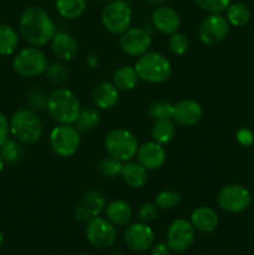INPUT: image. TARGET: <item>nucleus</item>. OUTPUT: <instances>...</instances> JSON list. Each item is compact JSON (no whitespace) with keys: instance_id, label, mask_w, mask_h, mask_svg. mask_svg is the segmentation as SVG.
<instances>
[{"instance_id":"obj_1","label":"nucleus","mask_w":254,"mask_h":255,"mask_svg":"<svg viewBox=\"0 0 254 255\" xmlns=\"http://www.w3.org/2000/svg\"><path fill=\"white\" fill-rule=\"evenodd\" d=\"M19 32L31 46H44L56 34V26L49 12L41 6H29L19 19Z\"/></svg>"},{"instance_id":"obj_2","label":"nucleus","mask_w":254,"mask_h":255,"mask_svg":"<svg viewBox=\"0 0 254 255\" xmlns=\"http://www.w3.org/2000/svg\"><path fill=\"white\" fill-rule=\"evenodd\" d=\"M46 109L51 119L59 125H74L82 107L74 91L66 87H59L47 96Z\"/></svg>"},{"instance_id":"obj_3","label":"nucleus","mask_w":254,"mask_h":255,"mask_svg":"<svg viewBox=\"0 0 254 255\" xmlns=\"http://www.w3.org/2000/svg\"><path fill=\"white\" fill-rule=\"evenodd\" d=\"M10 133L21 144H34L44 133V125L31 109L21 107L12 114L9 121Z\"/></svg>"},{"instance_id":"obj_4","label":"nucleus","mask_w":254,"mask_h":255,"mask_svg":"<svg viewBox=\"0 0 254 255\" xmlns=\"http://www.w3.org/2000/svg\"><path fill=\"white\" fill-rule=\"evenodd\" d=\"M139 80L148 84H163L171 77V61L157 51H147L138 57L134 65Z\"/></svg>"},{"instance_id":"obj_5","label":"nucleus","mask_w":254,"mask_h":255,"mask_svg":"<svg viewBox=\"0 0 254 255\" xmlns=\"http://www.w3.org/2000/svg\"><path fill=\"white\" fill-rule=\"evenodd\" d=\"M104 144L110 157L124 163L132 161L136 157L139 146L137 137L129 129L122 127L111 129L105 137Z\"/></svg>"},{"instance_id":"obj_6","label":"nucleus","mask_w":254,"mask_h":255,"mask_svg":"<svg viewBox=\"0 0 254 255\" xmlns=\"http://www.w3.org/2000/svg\"><path fill=\"white\" fill-rule=\"evenodd\" d=\"M47 57L37 46H27L20 50L12 60L15 74L25 79H34L45 74L47 69Z\"/></svg>"},{"instance_id":"obj_7","label":"nucleus","mask_w":254,"mask_h":255,"mask_svg":"<svg viewBox=\"0 0 254 255\" xmlns=\"http://www.w3.org/2000/svg\"><path fill=\"white\" fill-rule=\"evenodd\" d=\"M132 9L125 0H114L107 2L101 11V24L106 31L121 35L131 27Z\"/></svg>"},{"instance_id":"obj_8","label":"nucleus","mask_w":254,"mask_h":255,"mask_svg":"<svg viewBox=\"0 0 254 255\" xmlns=\"http://www.w3.org/2000/svg\"><path fill=\"white\" fill-rule=\"evenodd\" d=\"M49 142L56 156L69 158L79 151L81 137L74 125H57L50 132Z\"/></svg>"},{"instance_id":"obj_9","label":"nucleus","mask_w":254,"mask_h":255,"mask_svg":"<svg viewBox=\"0 0 254 255\" xmlns=\"http://www.w3.org/2000/svg\"><path fill=\"white\" fill-rule=\"evenodd\" d=\"M252 203V194L242 184L224 186L217 194V204L228 213H242L249 208Z\"/></svg>"},{"instance_id":"obj_10","label":"nucleus","mask_w":254,"mask_h":255,"mask_svg":"<svg viewBox=\"0 0 254 255\" xmlns=\"http://www.w3.org/2000/svg\"><path fill=\"white\" fill-rule=\"evenodd\" d=\"M85 236L87 242L97 249H107L115 244L117 239L116 226L107 218L95 217L86 223Z\"/></svg>"},{"instance_id":"obj_11","label":"nucleus","mask_w":254,"mask_h":255,"mask_svg":"<svg viewBox=\"0 0 254 255\" xmlns=\"http://www.w3.org/2000/svg\"><path fill=\"white\" fill-rule=\"evenodd\" d=\"M229 25L227 17L221 14H209L204 17L198 27V37L202 44L214 46L223 41L229 34Z\"/></svg>"},{"instance_id":"obj_12","label":"nucleus","mask_w":254,"mask_h":255,"mask_svg":"<svg viewBox=\"0 0 254 255\" xmlns=\"http://www.w3.org/2000/svg\"><path fill=\"white\" fill-rule=\"evenodd\" d=\"M196 239V229L187 219L179 218L171 223L167 231V242L169 249L176 253L186 252L192 247Z\"/></svg>"},{"instance_id":"obj_13","label":"nucleus","mask_w":254,"mask_h":255,"mask_svg":"<svg viewBox=\"0 0 254 255\" xmlns=\"http://www.w3.org/2000/svg\"><path fill=\"white\" fill-rule=\"evenodd\" d=\"M120 47L126 55L139 57L149 51L152 39L147 30L142 27H128L120 35Z\"/></svg>"},{"instance_id":"obj_14","label":"nucleus","mask_w":254,"mask_h":255,"mask_svg":"<svg viewBox=\"0 0 254 255\" xmlns=\"http://www.w3.org/2000/svg\"><path fill=\"white\" fill-rule=\"evenodd\" d=\"M124 239L131 251L143 253L149 251L154 244V232L147 223H129L124 233Z\"/></svg>"},{"instance_id":"obj_15","label":"nucleus","mask_w":254,"mask_h":255,"mask_svg":"<svg viewBox=\"0 0 254 255\" xmlns=\"http://www.w3.org/2000/svg\"><path fill=\"white\" fill-rule=\"evenodd\" d=\"M107 206L106 198L100 191H87L82 196L81 203L75 209L74 217L80 223H87L90 219L99 217Z\"/></svg>"},{"instance_id":"obj_16","label":"nucleus","mask_w":254,"mask_h":255,"mask_svg":"<svg viewBox=\"0 0 254 255\" xmlns=\"http://www.w3.org/2000/svg\"><path fill=\"white\" fill-rule=\"evenodd\" d=\"M203 117V109L201 104L196 100L186 99L181 100L173 106V117L172 120L174 124L182 127L196 126Z\"/></svg>"},{"instance_id":"obj_17","label":"nucleus","mask_w":254,"mask_h":255,"mask_svg":"<svg viewBox=\"0 0 254 255\" xmlns=\"http://www.w3.org/2000/svg\"><path fill=\"white\" fill-rule=\"evenodd\" d=\"M137 162L147 171H154L161 168L167 158L166 149L162 144L154 141H148L138 146L136 153Z\"/></svg>"},{"instance_id":"obj_18","label":"nucleus","mask_w":254,"mask_h":255,"mask_svg":"<svg viewBox=\"0 0 254 255\" xmlns=\"http://www.w3.org/2000/svg\"><path fill=\"white\" fill-rule=\"evenodd\" d=\"M151 21L157 31L164 35H172L178 31L181 26V17L179 14L171 6L161 5L154 7L151 15Z\"/></svg>"},{"instance_id":"obj_19","label":"nucleus","mask_w":254,"mask_h":255,"mask_svg":"<svg viewBox=\"0 0 254 255\" xmlns=\"http://www.w3.org/2000/svg\"><path fill=\"white\" fill-rule=\"evenodd\" d=\"M50 42L52 54L61 61H71L79 54V44L67 32H56Z\"/></svg>"},{"instance_id":"obj_20","label":"nucleus","mask_w":254,"mask_h":255,"mask_svg":"<svg viewBox=\"0 0 254 255\" xmlns=\"http://www.w3.org/2000/svg\"><path fill=\"white\" fill-rule=\"evenodd\" d=\"M92 102L99 110H111L120 100V91L112 82H101L92 90Z\"/></svg>"},{"instance_id":"obj_21","label":"nucleus","mask_w":254,"mask_h":255,"mask_svg":"<svg viewBox=\"0 0 254 255\" xmlns=\"http://www.w3.org/2000/svg\"><path fill=\"white\" fill-rule=\"evenodd\" d=\"M189 222L196 231L201 232V233H212L218 227L219 217L218 213L211 207L201 206L193 209Z\"/></svg>"},{"instance_id":"obj_22","label":"nucleus","mask_w":254,"mask_h":255,"mask_svg":"<svg viewBox=\"0 0 254 255\" xmlns=\"http://www.w3.org/2000/svg\"><path fill=\"white\" fill-rule=\"evenodd\" d=\"M105 213H106V218L117 227L128 226L133 217L131 206L124 199H115L110 202L106 206Z\"/></svg>"},{"instance_id":"obj_23","label":"nucleus","mask_w":254,"mask_h":255,"mask_svg":"<svg viewBox=\"0 0 254 255\" xmlns=\"http://www.w3.org/2000/svg\"><path fill=\"white\" fill-rule=\"evenodd\" d=\"M121 177L125 183L131 188H142L148 181L147 169L138 162H125L122 167Z\"/></svg>"},{"instance_id":"obj_24","label":"nucleus","mask_w":254,"mask_h":255,"mask_svg":"<svg viewBox=\"0 0 254 255\" xmlns=\"http://www.w3.org/2000/svg\"><path fill=\"white\" fill-rule=\"evenodd\" d=\"M151 136L152 141L157 142L162 146L168 144L169 142L173 141L174 136H176V124L172 119L156 120L152 126Z\"/></svg>"},{"instance_id":"obj_25","label":"nucleus","mask_w":254,"mask_h":255,"mask_svg":"<svg viewBox=\"0 0 254 255\" xmlns=\"http://www.w3.org/2000/svg\"><path fill=\"white\" fill-rule=\"evenodd\" d=\"M139 77L136 70L132 66H121L115 71L112 76V84L117 87L119 91H131L136 87Z\"/></svg>"},{"instance_id":"obj_26","label":"nucleus","mask_w":254,"mask_h":255,"mask_svg":"<svg viewBox=\"0 0 254 255\" xmlns=\"http://www.w3.org/2000/svg\"><path fill=\"white\" fill-rule=\"evenodd\" d=\"M86 5V0H55L56 11L66 20H76L82 16Z\"/></svg>"},{"instance_id":"obj_27","label":"nucleus","mask_w":254,"mask_h":255,"mask_svg":"<svg viewBox=\"0 0 254 255\" xmlns=\"http://www.w3.org/2000/svg\"><path fill=\"white\" fill-rule=\"evenodd\" d=\"M19 46V34L9 24H0V55L9 56Z\"/></svg>"},{"instance_id":"obj_28","label":"nucleus","mask_w":254,"mask_h":255,"mask_svg":"<svg viewBox=\"0 0 254 255\" xmlns=\"http://www.w3.org/2000/svg\"><path fill=\"white\" fill-rule=\"evenodd\" d=\"M101 122V114L96 107H85L81 109L79 117L75 121L74 126L80 133H86L92 131Z\"/></svg>"},{"instance_id":"obj_29","label":"nucleus","mask_w":254,"mask_h":255,"mask_svg":"<svg viewBox=\"0 0 254 255\" xmlns=\"http://www.w3.org/2000/svg\"><path fill=\"white\" fill-rule=\"evenodd\" d=\"M227 20L232 26H244L251 20V10L243 2H234L227 7Z\"/></svg>"},{"instance_id":"obj_30","label":"nucleus","mask_w":254,"mask_h":255,"mask_svg":"<svg viewBox=\"0 0 254 255\" xmlns=\"http://www.w3.org/2000/svg\"><path fill=\"white\" fill-rule=\"evenodd\" d=\"M0 156L2 157L5 163H15L22 157L21 143L15 138H7L0 146Z\"/></svg>"},{"instance_id":"obj_31","label":"nucleus","mask_w":254,"mask_h":255,"mask_svg":"<svg viewBox=\"0 0 254 255\" xmlns=\"http://www.w3.org/2000/svg\"><path fill=\"white\" fill-rule=\"evenodd\" d=\"M173 104L164 101V100L154 101L149 105L148 115L153 121H156V120L172 119L173 117Z\"/></svg>"},{"instance_id":"obj_32","label":"nucleus","mask_w":254,"mask_h":255,"mask_svg":"<svg viewBox=\"0 0 254 255\" xmlns=\"http://www.w3.org/2000/svg\"><path fill=\"white\" fill-rule=\"evenodd\" d=\"M182 201V196L176 191L166 189V191L159 192L154 198V203L161 209H173L179 206Z\"/></svg>"},{"instance_id":"obj_33","label":"nucleus","mask_w":254,"mask_h":255,"mask_svg":"<svg viewBox=\"0 0 254 255\" xmlns=\"http://www.w3.org/2000/svg\"><path fill=\"white\" fill-rule=\"evenodd\" d=\"M122 167H124V162L115 159L112 157H106L102 159L99 164L100 173L107 178H115L117 176H121Z\"/></svg>"},{"instance_id":"obj_34","label":"nucleus","mask_w":254,"mask_h":255,"mask_svg":"<svg viewBox=\"0 0 254 255\" xmlns=\"http://www.w3.org/2000/svg\"><path fill=\"white\" fill-rule=\"evenodd\" d=\"M168 49L172 54L177 56H182L186 54L189 49V40L182 32L177 31L174 34L169 35L168 37Z\"/></svg>"},{"instance_id":"obj_35","label":"nucleus","mask_w":254,"mask_h":255,"mask_svg":"<svg viewBox=\"0 0 254 255\" xmlns=\"http://www.w3.org/2000/svg\"><path fill=\"white\" fill-rule=\"evenodd\" d=\"M47 80L52 84H62L69 79V71L66 66L61 62H54V64L47 65V69L45 71Z\"/></svg>"},{"instance_id":"obj_36","label":"nucleus","mask_w":254,"mask_h":255,"mask_svg":"<svg viewBox=\"0 0 254 255\" xmlns=\"http://www.w3.org/2000/svg\"><path fill=\"white\" fill-rule=\"evenodd\" d=\"M194 4L209 14H221L226 11L232 0H193Z\"/></svg>"},{"instance_id":"obj_37","label":"nucleus","mask_w":254,"mask_h":255,"mask_svg":"<svg viewBox=\"0 0 254 255\" xmlns=\"http://www.w3.org/2000/svg\"><path fill=\"white\" fill-rule=\"evenodd\" d=\"M157 217H158V207L154 202H144L137 211V218H138V222H142V223H151L156 221Z\"/></svg>"},{"instance_id":"obj_38","label":"nucleus","mask_w":254,"mask_h":255,"mask_svg":"<svg viewBox=\"0 0 254 255\" xmlns=\"http://www.w3.org/2000/svg\"><path fill=\"white\" fill-rule=\"evenodd\" d=\"M236 137H237V141L239 142V144H242V146H244V147L252 146L254 142L253 132H252L249 128H246V127L238 129Z\"/></svg>"},{"instance_id":"obj_39","label":"nucleus","mask_w":254,"mask_h":255,"mask_svg":"<svg viewBox=\"0 0 254 255\" xmlns=\"http://www.w3.org/2000/svg\"><path fill=\"white\" fill-rule=\"evenodd\" d=\"M47 96H45L44 92L41 91H34L30 95V104L35 107V109H44L46 107Z\"/></svg>"},{"instance_id":"obj_40","label":"nucleus","mask_w":254,"mask_h":255,"mask_svg":"<svg viewBox=\"0 0 254 255\" xmlns=\"http://www.w3.org/2000/svg\"><path fill=\"white\" fill-rule=\"evenodd\" d=\"M10 125L9 120L2 112H0V146L9 138Z\"/></svg>"},{"instance_id":"obj_41","label":"nucleus","mask_w":254,"mask_h":255,"mask_svg":"<svg viewBox=\"0 0 254 255\" xmlns=\"http://www.w3.org/2000/svg\"><path fill=\"white\" fill-rule=\"evenodd\" d=\"M169 252L171 249L167 243L153 244L151 248V255H169Z\"/></svg>"},{"instance_id":"obj_42","label":"nucleus","mask_w":254,"mask_h":255,"mask_svg":"<svg viewBox=\"0 0 254 255\" xmlns=\"http://www.w3.org/2000/svg\"><path fill=\"white\" fill-rule=\"evenodd\" d=\"M85 62H86V65L90 69H95V67H97V65H99V57H97V55L94 54V52H90V54L86 55Z\"/></svg>"},{"instance_id":"obj_43","label":"nucleus","mask_w":254,"mask_h":255,"mask_svg":"<svg viewBox=\"0 0 254 255\" xmlns=\"http://www.w3.org/2000/svg\"><path fill=\"white\" fill-rule=\"evenodd\" d=\"M167 0H147V2H148L149 5H152V6L157 7V6H161V5H164V2H166Z\"/></svg>"},{"instance_id":"obj_44","label":"nucleus","mask_w":254,"mask_h":255,"mask_svg":"<svg viewBox=\"0 0 254 255\" xmlns=\"http://www.w3.org/2000/svg\"><path fill=\"white\" fill-rule=\"evenodd\" d=\"M4 167H5V162L4 159H2V157L0 156V174H1L2 171H4Z\"/></svg>"},{"instance_id":"obj_45","label":"nucleus","mask_w":254,"mask_h":255,"mask_svg":"<svg viewBox=\"0 0 254 255\" xmlns=\"http://www.w3.org/2000/svg\"><path fill=\"white\" fill-rule=\"evenodd\" d=\"M2 243H4V234H2L1 229H0V248H1Z\"/></svg>"},{"instance_id":"obj_46","label":"nucleus","mask_w":254,"mask_h":255,"mask_svg":"<svg viewBox=\"0 0 254 255\" xmlns=\"http://www.w3.org/2000/svg\"><path fill=\"white\" fill-rule=\"evenodd\" d=\"M100 1H104V2H111V1H114V0H100Z\"/></svg>"},{"instance_id":"obj_47","label":"nucleus","mask_w":254,"mask_h":255,"mask_svg":"<svg viewBox=\"0 0 254 255\" xmlns=\"http://www.w3.org/2000/svg\"><path fill=\"white\" fill-rule=\"evenodd\" d=\"M79 255H91V254H86V253H84V254H79Z\"/></svg>"}]
</instances>
